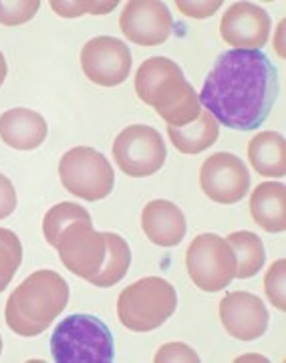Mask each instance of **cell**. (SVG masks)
I'll return each instance as SVG.
<instances>
[{"mask_svg":"<svg viewBox=\"0 0 286 363\" xmlns=\"http://www.w3.org/2000/svg\"><path fill=\"white\" fill-rule=\"evenodd\" d=\"M21 262H23L21 238L8 228H0V293L11 285Z\"/></svg>","mask_w":286,"mask_h":363,"instance_id":"obj_23","label":"cell"},{"mask_svg":"<svg viewBox=\"0 0 286 363\" xmlns=\"http://www.w3.org/2000/svg\"><path fill=\"white\" fill-rule=\"evenodd\" d=\"M200 186L216 204H236L250 190V172L246 164L230 152H218L204 160L200 168Z\"/></svg>","mask_w":286,"mask_h":363,"instance_id":"obj_10","label":"cell"},{"mask_svg":"<svg viewBox=\"0 0 286 363\" xmlns=\"http://www.w3.org/2000/svg\"><path fill=\"white\" fill-rule=\"evenodd\" d=\"M285 279H286V260L280 259L270 264L264 277V291L266 297L274 305L276 311H286V295H285Z\"/></svg>","mask_w":286,"mask_h":363,"instance_id":"obj_25","label":"cell"},{"mask_svg":"<svg viewBox=\"0 0 286 363\" xmlns=\"http://www.w3.org/2000/svg\"><path fill=\"white\" fill-rule=\"evenodd\" d=\"M168 135L171 143L178 147V152L194 156V154H200V152L208 150L218 142L220 123L210 116L208 111H202L194 123H190L185 128H171V125H168Z\"/></svg>","mask_w":286,"mask_h":363,"instance_id":"obj_19","label":"cell"},{"mask_svg":"<svg viewBox=\"0 0 286 363\" xmlns=\"http://www.w3.org/2000/svg\"><path fill=\"white\" fill-rule=\"evenodd\" d=\"M0 353H2V337H0Z\"/></svg>","mask_w":286,"mask_h":363,"instance_id":"obj_31","label":"cell"},{"mask_svg":"<svg viewBox=\"0 0 286 363\" xmlns=\"http://www.w3.org/2000/svg\"><path fill=\"white\" fill-rule=\"evenodd\" d=\"M105 245H107V257H105L101 271L93 277L91 285L99 289H109V286L118 285L119 281L127 274L131 267V250L130 245L125 242V238H121L115 233H103Z\"/></svg>","mask_w":286,"mask_h":363,"instance_id":"obj_20","label":"cell"},{"mask_svg":"<svg viewBox=\"0 0 286 363\" xmlns=\"http://www.w3.org/2000/svg\"><path fill=\"white\" fill-rule=\"evenodd\" d=\"M69 285L57 271L40 269L28 274L6 301L4 319L21 337H37L65 311Z\"/></svg>","mask_w":286,"mask_h":363,"instance_id":"obj_3","label":"cell"},{"mask_svg":"<svg viewBox=\"0 0 286 363\" xmlns=\"http://www.w3.org/2000/svg\"><path fill=\"white\" fill-rule=\"evenodd\" d=\"M252 220L266 233H285L286 188L282 182H262L250 196Z\"/></svg>","mask_w":286,"mask_h":363,"instance_id":"obj_17","label":"cell"},{"mask_svg":"<svg viewBox=\"0 0 286 363\" xmlns=\"http://www.w3.org/2000/svg\"><path fill=\"white\" fill-rule=\"evenodd\" d=\"M185 269L198 289L220 293L236 279L234 250L218 234H198L185 252Z\"/></svg>","mask_w":286,"mask_h":363,"instance_id":"obj_7","label":"cell"},{"mask_svg":"<svg viewBox=\"0 0 286 363\" xmlns=\"http://www.w3.org/2000/svg\"><path fill=\"white\" fill-rule=\"evenodd\" d=\"M220 319L228 335L238 341H254L268 329V311L262 298L248 291H234L222 298Z\"/></svg>","mask_w":286,"mask_h":363,"instance_id":"obj_14","label":"cell"},{"mask_svg":"<svg viewBox=\"0 0 286 363\" xmlns=\"http://www.w3.org/2000/svg\"><path fill=\"white\" fill-rule=\"evenodd\" d=\"M226 242L234 250L236 279H250L261 271L266 260V252H264V245L258 238V234L238 230L230 234Z\"/></svg>","mask_w":286,"mask_h":363,"instance_id":"obj_21","label":"cell"},{"mask_svg":"<svg viewBox=\"0 0 286 363\" xmlns=\"http://www.w3.org/2000/svg\"><path fill=\"white\" fill-rule=\"evenodd\" d=\"M113 157L123 174L131 178H147L157 174L166 164L168 150L159 131L135 123L115 138Z\"/></svg>","mask_w":286,"mask_h":363,"instance_id":"obj_8","label":"cell"},{"mask_svg":"<svg viewBox=\"0 0 286 363\" xmlns=\"http://www.w3.org/2000/svg\"><path fill=\"white\" fill-rule=\"evenodd\" d=\"M142 228L156 247H178L188 233V222L182 208L169 200L156 198L147 202L142 212Z\"/></svg>","mask_w":286,"mask_h":363,"instance_id":"obj_15","label":"cell"},{"mask_svg":"<svg viewBox=\"0 0 286 363\" xmlns=\"http://www.w3.org/2000/svg\"><path fill=\"white\" fill-rule=\"evenodd\" d=\"M248 160L264 178H282L286 174V142L282 133H256L248 143Z\"/></svg>","mask_w":286,"mask_h":363,"instance_id":"obj_18","label":"cell"},{"mask_svg":"<svg viewBox=\"0 0 286 363\" xmlns=\"http://www.w3.org/2000/svg\"><path fill=\"white\" fill-rule=\"evenodd\" d=\"M16 190H14L13 182L8 180L4 174H0V220L8 218L16 210Z\"/></svg>","mask_w":286,"mask_h":363,"instance_id":"obj_29","label":"cell"},{"mask_svg":"<svg viewBox=\"0 0 286 363\" xmlns=\"http://www.w3.org/2000/svg\"><path fill=\"white\" fill-rule=\"evenodd\" d=\"M6 73H8L6 59H4V55L0 52V87H2V83H4V79H6Z\"/></svg>","mask_w":286,"mask_h":363,"instance_id":"obj_30","label":"cell"},{"mask_svg":"<svg viewBox=\"0 0 286 363\" xmlns=\"http://www.w3.org/2000/svg\"><path fill=\"white\" fill-rule=\"evenodd\" d=\"M222 0H204V2H188V0H178L176 6L178 11L190 18H208L214 13H218L220 9Z\"/></svg>","mask_w":286,"mask_h":363,"instance_id":"obj_28","label":"cell"},{"mask_svg":"<svg viewBox=\"0 0 286 363\" xmlns=\"http://www.w3.org/2000/svg\"><path fill=\"white\" fill-rule=\"evenodd\" d=\"M123 35L139 47H157L171 35L173 21L159 0H130L119 16Z\"/></svg>","mask_w":286,"mask_h":363,"instance_id":"obj_12","label":"cell"},{"mask_svg":"<svg viewBox=\"0 0 286 363\" xmlns=\"http://www.w3.org/2000/svg\"><path fill=\"white\" fill-rule=\"evenodd\" d=\"M49 125L39 111L14 107L0 116V140L18 152L37 150L47 140Z\"/></svg>","mask_w":286,"mask_h":363,"instance_id":"obj_16","label":"cell"},{"mask_svg":"<svg viewBox=\"0 0 286 363\" xmlns=\"http://www.w3.org/2000/svg\"><path fill=\"white\" fill-rule=\"evenodd\" d=\"M198 97L222 125L236 131H256L270 116L278 97L276 67L262 51L222 52Z\"/></svg>","mask_w":286,"mask_h":363,"instance_id":"obj_1","label":"cell"},{"mask_svg":"<svg viewBox=\"0 0 286 363\" xmlns=\"http://www.w3.org/2000/svg\"><path fill=\"white\" fill-rule=\"evenodd\" d=\"M113 343V333L99 317L77 313L55 327L51 355L57 363H111Z\"/></svg>","mask_w":286,"mask_h":363,"instance_id":"obj_4","label":"cell"},{"mask_svg":"<svg viewBox=\"0 0 286 363\" xmlns=\"http://www.w3.org/2000/svg\"><path fill=\"white\" fill-rule=\"evenodd\" d=\"M59 178L67 192L87 202L103 200L115 186V174L109 160L87 145L73 147L61 157Z\"/></svg>","mask_w":286,"mask_h":363,"instance_id":"obj_6","label":"cell"},{"mask_svg":"<svg viewBox=\"0 0 286 363\" xmlns=\"http://www.w3.org/2000/svg\"><path fill=\"white\" fill-rule=\"evenodd\" d=\"M135 93L171 128H185L202 113L200 97L183 77L182 67L168 57L143 61L135 73Z\"/></svg>","mask_w":286,"mask_h":363,"instance_id":"obj_2","label":"cell"},{"mask_svg":"<svg viewBox=\"0 0 286 363\" xmlns=\"http://www.w3.org/2000/svg\"><path fill=\"white\" fill-rule=\"evenodd\" d=\"M131 51L121 39L101 35L87 40L81 51V69L85 77L101 87H118L130 77Z\"/></svg>","mask_w":286,"mask_h":363,"instance_id":"obj_11","label":"cell"},{"mask_svg":"<svg viewBox=\"0 0 286 363\" xmlns=\"http://www.w3.org/2000/svg\"><path fill=\"white\" fill-rule=\"evenodd\" d=\"M156 363H169V362H185V363H198L200 357L192 347H188L185 343H180V341H173V343H168L164 345L161 350H157L156 357H154Z\"/></svg>","mask_w":286,"mask_h":363,"instance_id":"obj_27","label":"cell"},{"mask_svg":"<svg viewBox=\"0 0 286 363\" xmlns=\"http://www.w3.org/2000/svg\"><path fill=\"white\" fill-rule=\"evenodd\" d=\"M39 0H23V2H4V0H0V25H25L39 13Z\"/></svg>","mask_w":286,"mask_h":363,"instance_id":"obj_26","label":"cell"},{"mask_svg":"<svg viewBox=\"0 0 286 363\" xmlns=\"http://www.w3.org/2000/svg\"><path fill=\"white\" fill-rule=\"evenodd\" d=\"M51 9L63 18H77L81 14H109L115 11L119 0H83V2H69V0H51Z\"/></svg>","mask_w":286,"mask_h":363,"instance_id":"obj_24","label":"cell"},{"mask_svg":"<svg viewBox=\"0 0 286 363\" xmlns=\"http://www.w3.org/2000/svg\"><path fill=\"white\" fill-rule=\"evenodd\" d=\"M178 311V293L161 277H145L125 286L118 298V317L123 327L147 333L168 321Z\"/></svg>","mask_w":286,"mask_h":363,"instance_id":"obj_5","label":"cell"},{"mask_svg":"<svg viewBox=\"0 0 286 363\" xmlns=\"http://www.w3.org/2000/svg\"><path fill=\"white\" fill-rule=\"evenodd\" d=\"M270 16L252 2H234L220 21V35L230 47L244 51H261L270 37Z\"/></svg>","mask_w":286,"mask_h":363,"instance_id":"obj_13","label":"cell"},{"mask_svg":"<svg viewBox=\"0 0 286 363\" xmlns=\"http://www.w3.org/2000/svg\"><path fill=\"white\" fill-rule=\"evenodd\" d=\"M55 248L67 271L85 279L87 283L101 271L107 257L105 234L95 230L91 220L71 222L61 233Z\"/></svg>","mask_w":286,"mask_h":363,"instance_id":"obj_9","label":"cell"},{"mask_svg":"<svg viewBox=\"0 0 286 363\" xmlns=\"http://www.w3.org/2000/svg\"><path fill=\"white\" fill-rule=\"evenodd\" d=\"M77 220H91V214L81 206V204H75V202H61V204L52 206L45 214V218H42V236H45V240L51 247H57V240H59L61 233L65 230L71 222Z\"/></svg>","mask_w":286,"mask_h":363,"instance_id":"obj_22","label":"cell"}]
</instances>
